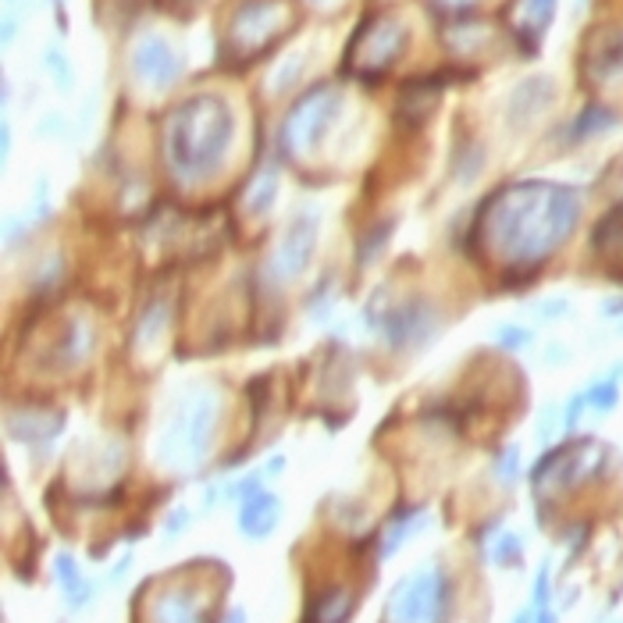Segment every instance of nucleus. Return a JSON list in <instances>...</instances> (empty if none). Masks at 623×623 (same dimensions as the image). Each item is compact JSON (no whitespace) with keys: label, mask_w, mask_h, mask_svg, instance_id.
<instances>
[{"label":"nucleus","mask_w":623,"mask_h":623,"mask_svg":"<svg viewBox=\"0 0 623 623\" xmlns=\"http://www.w3.org/2000/svg\"><path fill=\"white\" fill-rule=\"evenodd\" d=\"M581 218V193L556 182H517L481 207L478 228L506 264H538L567 243Z\"/></svg>","instance_id":"f257e3e1"},{"label":"nucleus","mask_w":623,"mask_h":623,"mask_svg":"<svg viewBox=\"0 0 623 623\" xmlns=\"http://www.w3.org/2000/svg\"><path fill=\"white\" fill-rule=\"evenodd\" d=\"M235 139V114L214 93L189 97L168 114L164 125V154L178 178H207L221 168Z\"/></svg>","instance_id":"f03ea898"},{"label":"nucleus","mask_w":623,"mask_h":623,"mask_svg":"<svg viewBox=\"0 0 623 623\" xmlns=\"http://www.w3.org/2000/svg\"><path fill=\"white\" fill-rule=\"evenodd\" d=\"M221 413V396L211 385H186L175 399L168 403V413H164L161 428H157L154 438V456L161 467L186 470L200 467L207 449L214 442V424H218Z\"/></svg>","instance_id":"7ed1b4c3"},{"label":"nucleus","mask_w":623,"mask_h":623,"mask_svg":"<svg viewBox=\"0 0 623 623\" xmlns=\"http://www.w3.org/2000/svg\"><path fill=\"white\" fill-rule=\"evenodd\" d=\"M449 606V581L442 570H413L389 595L385 620L389 623H442Z\"/></svg>","instance_id":"20e7f679"},{"label":"nucleus","mask_w":623,"mask_h":623,"mask_svg":"<svg viewBox=\"0 0 623 623\" xmlns=\"http://www.w3.org/2000/svg\"><path fill=\"white\" fill-rule=\"evenodd\" d=\"M406 40H410V36H406L403 18H396V15L367 18V22L360 25V33H356L353 47H349L356 75H364V79L385 75L399 57H403Z\"/></svg>","instance_id":"39448f33"},{"label":"nucleus","mask_w":623,"mask_h":623,"mask_svg":"<svg viewBox=\"0 0 623 623\" xmlns=\"http://www.w3.org/2000/svg\"><path fill=\"white\" fill-rule=\"evenodd\" d=\"M342 107V89L335 86H317L310 89L300 104L292 107L289 118H285V143H289L292 154H307L324 139V132L332 129V122L339 118Z\"/></svg>","instance_id":"423d86ee"},{"label":"nucleus","mask_w":623,"mask_h":623,"mask_svg":"<svg viewBox=\"0 0 623 623\" xmlns=\"http://www.w3.org/2000/svg\"><path fill=\"white\" fill-rule=\"evenodd\" d=\"M285 22V4L278 0H243L239 11L232 15V43L243 54H253V50H264L267 43L278 36V25Z\"/></svg>","instance_id":"0eeeda50"},{"label":"nucleus","mask_w":623,"mask_h":623,"mask_svg":"<svg viewBox=\"0 0 623 623\" xmlns=\"http://www.w3.org/2000/svg\"><path fill=\"white\" fill-rule=\"evenodd\" d=\"M129 68L146 89H168V86H175L178 75H182V61H178L175 50H171L161 36L139 40V47L132 50Z\"/></svg>","instance_id":"6e6552de"},{"label":"nucleus","mask_w":623,"mask_h":623,"mask_svg":"<svg viewBox=\"0 0 623 623\" xmlns=\"http://www.w3.org/2000/svg\"><path fill=\"white\" fill-rule=\"evenodd\" d=\"M435 328L438 317L424 300L399 303V307H389V314H385V335H389V346L396 349L424 346L435 335Z\"/></svg>","instance_id":"1a4fd4ad"},{"label":"nucleus","mask_w":623,"mask_h":623,"mask_svg":"<svg viewBox=\"0 0 623 623\" xmlns=\"http://www.w3.org/2000/svg\"><path fill=\"white\" fill-rule=\"evenodd\" d=\"M317 243V218L314 214H300L285 228L282 243H278L275 257H271V271L275 278H296L303 267L310 264V253H314Z\"/></svg>","instance_id":"9d476101"},{"label":"nucleus","mask_w":623,"mask_h":623,"mask_svg":"<svg viewBox=\"0 0 623 623\" xmlns=\"http://www.w3.org/2000/svg\"><path fill=\"white\" fill-rule=\"evenodd\" d=\"M584 72H588L591 82L623 79V29H606L588 43Z\"/></svg>","instance_id":"9b49d317"},{"label":"nucleus","mask_w":623,"mask_h":623,"mask_svg":"<svg viewBox=\"0 0 623 623\" xmlns=\"http://www.w3.org/2000/svg\"><path fill=\"white\" fill-rule=\"evenodd\" d=\"M154 623H207V602L196 599L193 588H171L150 609Z\"/></svg>","instance_id":"f8f14e48"},{"label":"nucleus","mask_w":623,"mask_h":623,"mask_svg":"<svg viewBox=\"0 0 623 623\" xmlns=\"http://www.w3.org/2000/svg\"><path fill=\"white\" fill-rule=\"evenodd\" d=\"M549 100H552V82L549 79H527L510 93L506 118H510L513 129H524L531 118H538V114L549 107Z\"/></svg>","instance_id":"ddd939ff"},{"label":"nucleus","mask_w":623,"mask_h":623,"mask_svg":"<svg viewBox=\"0 0 623 623\" xmlns=\"http://www.w3.org/2000/svg\"><path fill=\"white\" fill-rule=\"evenodd\" d=\"M278 520H282V502L275 499L271 492H257L250 499H243V513H239V531L253 542L267 538V534L275 531Z\"/></svg>","instance_id":"4468645a"},{"label":"nucleus","mask_w":623,"mask_h":623,"mask_svg":"<svg viewBox=\"0 0 623 623\" xmlns=\"http://www.w3.org/2000/svg\"><path fill=\"white\" fill-rule=\"evenodd\" d=\"M552 15H556V0H520L517 8V29L513 33L524 40V50L531 54L542 43L545 29H549Z\"/></svg>","instance_id":"2eb2a0df"},{"label":"nucleus","mask_w":623,"mask_h":623,"mask_svg":"<svg viewBox=\"0 0 623 623\" xmlns=\"http://www.w3.org/2000/svg\"><path fill=\"white\" fill-rule=\"evenodd\" d=\"M57 424H61V417H50L47 410L8 413L11 438H22V442H43V438H54L57 435Z\"/></svg>","instance_id":"dca6fc26"},{"label":"nucleus","mask_w":623,"mask_h":623,"mask_svg":"<svg viewBox=\"0 0 623 623\" xmlns=\"http://www.w3.org/2000/svg\"><path fill=\"white\" fill-rule=\"evenodd\" d=\"M93 342H97L93 324H89L86 317H72V321L65 324V339L57 342V349L65 353V367L86 364L89 356H93Z\"/></svg>","instance_id":"f3484780"},{"label":"nucleus","mask_w":623,"mask_h":623,"mask_svg":"<svg viewBox=\"0 0 623 623\" xmlns=\"http://www.w3.org/2000/svg\"><path fill=\"white\" fill-rule=\"evenodd\" d=\"M353 613V595L346 588L321 591L307 609V623H346Z\"/></svg>","instance_id":"a211bd4d"},{"label":"nucleus","mask_w":623,"mask_h":623,"mask_svg":"<svg viewBox=\"0 0 623 623\" xmlns=\"http://www.w3.org/2000/svg\"><path fill=\"white\" fill-rule=\"evenodd\" d=\"M168 317H171L168 300L150 303V307L143 310V317H139V324H136V346L139 349H154L157 342L164 339V332H168Z\"/></svg>","instance_id":"6ab92c4d"},{"label":"nucleus","mask_w":623,"mask_h":623,"mask_svg":"<svg viewBox=\"0 0 623 623\" xmlns=\"http://www.w3.org/2000/svg\"><path fill=\"white\" fill-rule=\"evenodd\" d=\"M54 577L61 581V588H65L68 606H86V602H89V584L82 581L79 567H75V559L68 556V552H61V556L54 559Z\"/></svg>","instance_id":"aec40b11"},{"label":"nucleus","mask_w":623,"mask_h":623,"mask_svg":"<svg viewBox=\"0 0 623 623\" xmlns=\"http://www.w3.org/2000/svg\"><path fill=\"white\" fill-rule=\"evenodd\" d=\"M275 200H278V175L275 171H260L250 182V189H246V211L253 218H264L275 207Z\"/></svg>","instance_id":"412c9836"},{"label":"nucleus","mask_w":623,"mask_h":623,"mask_svg":"<svg viewBox=\"0 0 623 623\" xmlns=\"http://www.w3.org/2000/svg\"><path fill=\"white\" fill-rule=\"evenodd\" d=\"M428 524V517H424L421 510H410L406 517H396V527H389V534H385V545H381V556H396L399 545L410 538L413 531H421V527Z\"/></svg>","instance_id":"4be33fe9"},{"label":"nucleus","mask_w":623,"mask_h":623,"mask_svg":"<svg viewBox=\"0 0 623 623\" xmlns=\"http://www.w3.org/2000/svg\"><path fill=\"white\" fill-rule=\"evenodd\" d=\"M588 406L591 410H599V413H609L616 410V403H620V385H616V378H606V381H595L588 392Z\"/></svg>","instance_id":"5701e85b"},{"label":"nucleus","mask_w":623,"mask_h":623,"mask_svg":"<svg viewBox=\"0 0 623 623\" xmlns=\"http://www.w3.org/2000/svg\"><path fill=\"white\" fill-rule=\"evenodd\" d=\"M520 559H524V545H520V538L517 534H502L492 549V563L495 567H517Z\"/></svg>","instance_id":"b1692460"},{"label":"nucleus","mask_w":623,"mask_h":623,"mask_svg":"<svg viewBox=\"0 0 623 623\" xmlns=\"http://www.w3.org/2000/svg\"><path fill=\"white\" fill-rule=\"evenodd\" d=\"M495 339H499L502 349H527L534 342V335L527 328H520V324H502L499 332H495Z\"/></svg>","instance_id":"393cba45"},{"label":"nucleus","mask_w":623,"mask_h":623,"mask_svg":"<svg viewBox=\"0 0 623 623\" xmlns=\"http://www.w3.org/2000/svg\"><path fill=\"white\" fill-rule=\"evenodd\" d=\"M495 474H499V481H506V485H513L520 474V453L517 445H510V449H502L499 460H495Z\"/></svg>","instance_id":"a878e982"},{"label":"nucleus","mask_w":623,"mask_h":623,"mask_svg":"<svg viewBox=\"0 0 623 623\" xmlns=\"http://www.w3.org/2000/svg\"><path fill=\"white\" fill-rule=\"evenodd\" d=\"M567 310H570V303L563 300V296H552V300L534 303V317H538V321H559Z\"/></svg>","instance_id":"bb28decb"},{"label":"nucleus","mask_w":623,"mask_h":623,"mask_svg":"<svg viewBox=\"0 0 623 623\" xmlns=\"http://www.w3.org/2000/svg\"><path fill=\"white\" fill-rule=\"evenodd\" d=\"M549 606V567L538 570V581H534V609Z\"/></svg>","instance_id":"cd10ccee"},{"label":"nucleus","mask_w":623,"mask_h":623,"mask_svg":"<svg viewBox=\"0 0 623 623\" xmlns=\"http://www.w3.org/2000/svg\"><path fill=\"white\" fill-rule=\"evenodd\" d=\"M556 406H545V410H542V421H538V438H542V442H549V438H552V431H556V424H552V421H556Z\"/></svg>","instance_id":"c85d7f7f"},{"label":"nucleus","mask_w":623,"mask_h":623,"mask_svg":"<svg viewBox=\"0 0 623 623\" xmlns=\"http://www.w3.org/2000/svg\"><path fill=\"white\" fill-rule=\"evenodd\" d=\"M47 68H54L57 79H61V89H68V82H72V79H68V65L61 61V54H57V50H50V54H47Z\"/></svg>","instance_id":"c756f323"},{"label":"nucleus","mask_w":623,"mask_h":623,"mask_svg":"<svg viewBox=\"0 0 623 623\" xmlns=\"http://www.w3.org/2000/svg\"><path fill=\"white\" fill-rule=\"evenodd\" d=\"M602 310H606V317H620L623 300H606V303H602Z\"/></svg>","instance_id":"7c9ffc66"},{"label":"nucleus","mask_w":623,"mask_h":623,"mask_svg":"<svg viewBox=\"0 0 623 623\" xmlns=\"http://www.w3.org/2000/svg\"><path fill=\"white\" fill-rule=\"evenodd\" d=\"M438 4H442V8H449V11H460V8H470L474 0H438Z\"/></svg>","instance_id":"2f4dec72"},{"label":"nucleus","mask_w":623,"mask_h":623,"mask_svg":"<svg viewBox=\"0 0 623 623\" xmlns=\"http://www.w3.org/2000/svg\"><path fill=\"white\" fill-rule=\"evenodd\" d=\"M513 623H538V609H534V606H531V609H524V613H520Z\"/></svg>","instance_id":"473e14b6"},{"label":"nucleus","mask_w":623,"mask_h":623,"mask_svg":"<svg viewBox=\"0 0 623 623\" xmlns=\"http://www.w3.org/2000/svg\"><path fill=\"white\" fill-rule=\"evenodd\" d=\"M225 623H246V613L243 609H232V613H228V620Z\"/></svg>","instance_id":"72a5a7b5"},{"label":"nucleus","mask_w":623,"mask_h":623,"mask_svg":"<svg viewBox=\"0 0 623 623\" xmlns=\"http://www.w3.org/2000/svg\"><path fill=\"white\" fill-rule=\"evenodd\" d=\"M538 623H556V616H552L549 609H538Z\"/></svg>","instance_id":"f704fd0d"},{"label":"nucleus","mask_w":623,"mask_h":623,"mask_svg":"<svg viewBox=\"0 0 623 623\" xmlns=\"http://www.w3.org/2000/svg\"><path fill=\"white\" fill-rule=\"evenodd\" d=\"M314 4H332V0H314Z\"/></svg>","instance_id":"c9c22d12"},{"label":"nucleus","mask_w":623,"mask_h":623,"mask_svg":"<svg viewBox=\"0 0 623 623\" xmlns=\"http://www.w3.org/2000/svg\"><path fill=\"white\" fill-rule=\"evenodd\" d=\"M189 4H193V0H189Z\"/></svg>","instance_id":"e433bc0d"}]
</instances>
